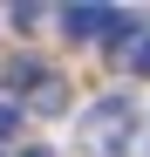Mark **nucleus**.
Wrapping results in <instances>:
<instances>
[{"label": "nucleus", "mask_w": 150, "mask_h": 157, "mask_svg": "<svg viewBox=\"0 0 150 157\" xmlns=\"http://www.w3.org/2000/svg\"><path fill=\"white\" fill-rule=\"evenodd\" d=\"M130 123H137V109H130V96H103L96 109L82 116V130H89V144L103 150V157H130Z\"/></svg>", "instance_id": "1"}, {"label": "nucleus", "mask_w": 150, "mask_h": 157, "mask_svg": "<svg viewBox=\"0 0 150 157\" xmlns=\"http://www.w3.org/2000/svg\"><path fill=\"white\" fill-rule=\"evenodd\" d=\"M103 28H116L109 7H89V0H82V7H62V34H68V41H96Z\"/></svg>", "instance_id": "2"}, {"label": "nucleus", "mask_w": 150, "mask_h": 157, "mask_svg": "<svg viewBox=\"0 0 150 157\" xmlns=\"http://www.w3.org/2000/svg\"><path fill=\"white\" fill-rule=\"evenodd\" d=\"M48 75H55V68H48V62H34V55H14V62H7V82H14V89H28V96L48 82Z\"/></svg>", "instance_id": "3"}, {"label": "nucleus", "mask_w": 150, "mask_h": 157, "mask_svg": "<svg viewBox=\"0 0 150 157\" xmlns=\"http://www.w3.org/2000/svg\"><path fill=\"white\" fill-rule=\"evenodd\" d=\"M28 102H34L41 116H62V109H68V89H62V75H48V82H41V89H34Z\"/></svg>", "instance_id": "4"}, {"label": "nucleus", "mask_w": 150, "mask_h": 157, "mask_svg": "<svg viewBox=\"0 0 150 157\" xmlns=\"http://www.w3.org/2000/svg\"><path fill=\"white\" fill-rule=\"evenodd\" d=\"M14 130H21V109H14V102H0V137H14Z\"/></svg>", "instance_id": "5"}, {"label": "nucleus", "mask_w": 150, "mask_h": 157, "mask_svg": "<svg viewBox=\"0 0 150 157\" xmlns=\"http://www.w3.org/2000/svg\"><path fill=\"white\" fill-rule=\"evenodd\" d=\"M130 68H137V75H150V34L137 41V55H130Z\"/></svg>", "instance_id": "6"}, {"label": "nucleus", "mask_w": 150, "mask_h": 157, "mask_svg": "<svg viewBox=\"0 0 150 157\" xmlns=\"http://www.w3.org/2000/svg\"><path fill=\"white\" fill-rule=\"evenodd\" d=\"M21 157H48V150H21Z\"/></svg>", "instance_id": "7"}]
</instances>
